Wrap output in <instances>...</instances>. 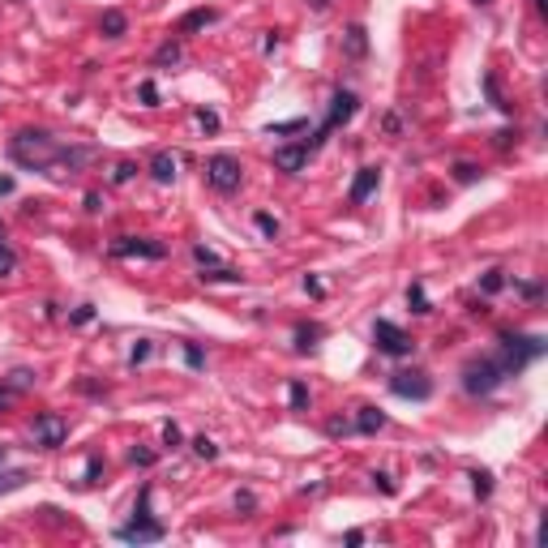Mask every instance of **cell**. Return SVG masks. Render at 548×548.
I'll return each instance as SVG.
<instances>
[{
    "instance_id": "6da1fadb",
    "label": "cell",
    "mask_w": 548,
    "mask_h": 548,
    "mask_svg": "<svg viewBox=\"0 0 548 548\" xmlns=\"http://www.w3.org/2000/svg\"><path fill=\"white\" fill-rule=\"evenodd\" d=\"M9 155H13V163L31 167V171H47L60 159V146L47 129H17L13 142H9Z\"/></svg>"
},
{
    "instance_id": "7a4b0ae2",
    "label": "cell",
    "mask_w": 548,
    "mask_h": 548,
    "mask_svg": "<svg viewBox=\"0 0 548 548\" xmlns=\"http://www.w3.org/2000/svg\"><path fill=\"white\" fill-rule=\"evenodd\" d=\"M544 356V339L540 334H502V368L506 373H522L531 360Z\"/></svg>"
},
{
    "instance_id": "3957f363",
    "label": "cell",
    "mask_w": 548,
    "mask_h": 548,
    "mask_svg": "<svg viewBox=\"0 0 548 548\" xmlns=\"http://www.w3.org/2000/svg\"><path fill=\"white\" fill-rule=\"evenodd\" d=\"M506 377H510V373L502 368V360L484 356V360H471V364L463 368V390H467L471 398H484V394H493L497 386H502Z\"/></svg>"
},
{
    "instance_id": "277c9868",
    "label": "cell",
    "mask_w": 548,
    "mask_h": 548,
    "mask_svg": "<svg viewBox=\"0 0 548 548\" xmlns=\"http://www.w3.org/2000/svg\"><path fill=\"white\" fill-rule=\"evenodd\" d=\"M240 180H244V167H240V159H236V155L219 151V155H210V159H206V185H210L214 193H236V189H240Z\"/></svg>"
},
{
    "instance_id": "5b68a950",
    "label": "cell",
    "mask_w": 548,
    "mask_h": 548,
    "mask_svg": "<svg viewBox=\"0 0 548 548\" xmlns=\"http://www.w3.org/2000/svg\"><path fill=\"white\" fill-rule=\"evenodd\" d=\"M356 108H360V99L352 94V90H334V99H330V112H326V120H321V129L313 133V142H309V151H317L321 142H326L334 129H343L347 120L356 116Z\"/></svg>"
},
{
    "instance_id": "8992f818",
    "label": "cell",
    "mask_w": 548,
    "mask_h": 548,
    "mask_svg": "<svg viewBox=\"0 0 548 548\" xmlns=\"http://www.w3.org/2000/svg\"><path fill=\"white\" fill-rule=\"evenodd\" d=\"M390 394L425 403V398H433V382H429V373H420V368H403V373H390Z\"/></svg>"
},
{
    "instance_id": "52a82bcc",
    "label": "cell",
    "mask_w": 548,
    "mask_h": 548,
    "mask_svg": "<svg viewBox=\"0 0 548 548\" xmlns=\"http://www.w3.org/2000/svg\"><path fill=\"white\" fill-rule=\"evenodd\" d=\"M31 437H35L39 450H60L65 437H69V420H65V416H56V411H43V416H35Z\"/></svg>"
},
{
    "instance_id": "ba28073f",
    "label": "cell",
    "mask_w": 548,
    "mask_h": 548,
    "mask_svg": "<svg viewBox=\"0 0 548 548\" xmlns=\"http://www.w3.org/2000/svg\"><path fill=\"white\" fill-rule=\"evenodd\" d=\"M373 343H377L382 356H411V347H416V343H411L403 330H398L394 321H386V317L373 321Z\"/></svg>"
},
{
    "instance_id": "9c48e42d",
    "label": "cell",
    "mask_w": 548,
    "mask_h": 548,
    "mask_svg": "<svg viewBox=\"0 0 548 548\" xmlns=\"http://www.w3.org/2000/svg\"><path fill=\"white\" fill-rule=\"evenodd\" d=\"M112 257H151V262H163L167 248L159 240H146V236H116L112 240Z\"/></svg>"
},
{
    "instance_id": "30bf717a",
    "label": "cell",
    "mask_w": 548,
    "mask_h": 548,
    "mask_svg": "<svg viewBox=\"0 0 548 548\" xmlns=\"http://www.w3.org/2000/svg\"><path fill=\"white\" fill-rule=\"evenodd\" d=\"M163 536L167 531L159 518H129L124 527H116V540H124V544H159Z\"/></svg>"
},
{
    "instance_id": "8fae6325",
    "label": "cell",
    "mask_w": 548,
    "mask_h": 548,
    "mask_svg": "<svg viewBox=\"0 0 548 548\" xmlns=\"http://www.w3.org/2000/svg\"><path fill=\"white\" fill-rule=\"evenodd\" d=\"M377 185H382V167H360L356 180H352V189H347V202H352V206H364L368 197L377 193Z\"/></svg>"
},
{
    "instance_id": "7c38bea8",
    "label": "cell",
    "mask_w": 548,
    "mask_h": 548,
    "mask_svg": "<svg viewBox=\"0 0 548 548\" xmlns=\"http://www.w3.org/2000/svg\"><path fill=\"white\" fill-rule=\"evenodd\" d=\"M309 146H279V151H274V167L279 171H287V176H300V171L309 167Z\"/></svg>"
},
{
    "instance_id": "4fadbf2b",
    "label": "cell",
    "mask_w": 548,
    "mask_h": 548,
    "mask_svg": "<svg viewBox=\"0 0 548 548\" xmlns=\"http://www.w3.org/2000/svg\"><path fill=\"white\" fill-rule=\"evenodd\" d=\"M99 159V151L94 146H60V167H69V171H78V167H86V163H94Z\"/></svg>"
},
{
    "instance_id": "5bb4252c",
    "label": "cell",
    "mask_w": 548,
    "mask_h": 548,
    "mask_svg": "<svg viewBox=\"0 0 548 548\" xmlns=\"http://www.w3.org/2000/svg\"><path fill=\"white\" fill-rule=\"evenodd\" d=\"M343 52L352 56V60H360V56L368 52V31L360 26V22H356V26H347V35H343Z\"/></svg>"
},
{
    "instance_id": "9a60e30c",
    "label": "cell",
    "mask_w": 548,
    "mask_h": 548,
    "mask_svg": "<svg viewBox=\"0 0 548 548\" xmlns=\"http://www.w3.org/2000/svg\"><path fill=\"white\" fill-rule=\"evenodd\" d=\"M151 176H155L159 185H171V180H176V155L159 151V155L151 159Z\"/></svg>"
},
{
    "instance_id": "2e32d148",
    "label": "cell",
    "mask_w": 548,
    "mask_h": 548,
    "mask_svg": "<svg viewBox=\"0 0 548 548\" xmlns=\"http://www.w3.org/2000/svg\"><path fill=\"white\" fill-rule=\"evenodd\" d=\"M210 22H219V13H214V9H193V13H185V17H180V35H193V31L210 26Z\"/></svg>"
},
{
    "instance_id": "e0dca14e",
    "label": "cell",
    "mask_w": 548,
    "mask_h": 548,
    "mask_svg": "<svg viewBox=\"0 0 548 548\" xmlns=\"http://www.w3.org/2000/svg\"><path fill=\"white\" fill-rule=\"evenodd\" d=\"M356 429H360V433H382V429H386V411H377V407H360Z\"/></svg>"
},
{
    "instance_id": "ac0fdd59",
    "label": "cell",
    "mask_w": 548,
    "mask_h": 548,
    "mask_svg": "<svg viewBox=\"0 0 548 548\" xmlns=\"http://www.w3.org/2000/svg\"><path fill=\"white\" fill-rule=\"evenodd\" d=\"M99 31H103L108 39H120L124 31H129V17H124L120 9H108V13H103V22H99Z\"/></svg>"
},
{
    "instance_id": "d6986e66",
    "label": "cell",
    "mask_w": 548,
    "mask_h": 548,
    "mask_svg": "<svg viewBox=\"0 0 548 548\" xmlns=\"http://www.w3.org/2000/svg\"><path fill=\"white\" fill-rule=\"evenodd\" d=\"M197 279H202V283H240V270H232V266L219 262V266H206Z\"/></svg>"
},
{
    "instance_id": "ffe728a7",
    "label": "cell",
    "mask_w": 548,
    "mask_h": 548,
    "mask_svg": "<svg viewBox=\"0 0 548 548\" xmlns=\"http://www.w3.org/2000/svg\"><path fill=\"white\" fill-rule=\"evenodd\" d=\"M317 339H321V326H309V321H300V326H296V352H313Z\"/></svg>"
},
{
    "instance_id": "44dd1931",
    "label": "cell",
    "mask_w": 548,
    "mask_h": 548,
    "mask_svg": "<svg viewBox=\"0 0 548 548\" xmlns=\"http://www.w3.org/2000/svg\"><path fill=\"white\" fill-rule=\"evenodd\" d=\"M407 309H411V313H420V317H425V313H433L429 296H425V283H411V287H407Z\"/></svg>"
},
{
    "instance_id": "7402d4cb",
    "label": "cell",
    "mask_w": 548,
    "mask_h": 548,
    "mask_svg": "<svg viewBox=\"0 0 548 548\" xmlns=\"http://www.w3.org/2000/svg\"><path fill=\"white\" fill-rule=\"evenodd\" d=\"M287 403H291V411H309V403H313V398H309V386H305V382H291V386H287Z\"/></svg>"
},
{
    "instance_id": "603a6c76",
    "label": "cell",
    "mask_w": 548,
    "mask_h": 548,
    "mask_svg": "<svg viewBox=\"0 0 548 548\" xmlns=\"http://www.w3.org/2000/svg\"><path fill=\"white\" fill-rule=\"evenodd\" d=\"M193 454L202 459V463H214V459H219V445H214V441L202 433V437H193Z\"/></svg>"
},
{
    "instance_id": "cb8c5ba5",
    "label": "cell",
    "mask_w": 548,
    "mask_h": 548,
    "mask_svg": "<svg viewBox=\"0 0 548 548\" xmlns=\"http://www.w3.org/2000/svg\"><path fill=\"white\" fill-rule=\"evenodd\" d=\"M151 497H155V488H151V484H142L137 502H133V518H155V510H151Z\"/></svg>"
},
{
    "instance_id": "d4e9b609",
    "label": "cell",
    "mask_w": 548,
    "mask_h": 548,
    "mask_svg": "<svg viewBox=\"0 0 548 548\" xmlns=\"http://www.w3.org/2000/svg\"><path fill=\"white\" fill-rule=\"evenodd\" d=\"M82 484H86V488L103 484V459H99V454H90V459H86V476H82Z\"/></svg>"
},
{
    "instance_id": "484cf974",
    "label": "cell",
    "mask_w": 548,
    "mask_h": 548,
    "mask_svg": "<svg viewBox=\"0 0 548 548\" xmlns=\"http://www.w3.org/2000/svg\"><path fill=\"white\" fill-rule=\"evenodd\" d=\"M454 180H459V185H476V180H480V167L467 163V159H459V163H454Z\"/></svg>"
},
{
    "instance_id": "4316f807",
    "label": "cell",
    "mask_w": 548,
    "mask_h": 548,
    "mask_svg": "<svg viewBox=\"0 0 548 548\" xmlns=\"http://www.w3.org/2000/svg\"><path fill=\"white\" fill-rule=\"evenodd\" d=\"M300 129H309V120H279V124H270V137H287V133H300Z\"/></svg>"
},
{
    "instance_id": "83f0119b",
    "label": "cell",
    "mask_w": 548,
    "mask_h": 548,
    "mask_svg": "<svg viewBox=\"0 0 548 548\" xmlns=\"http://www.w3.org/2000/svg\"><path fill=\"white\" fill-rule=\"evenodd\" d=\"M5 382H9V386H13V390L22 394V390H31V386H35V373H31V368H13Z\"/></svg>"
},
{
    "instance_id": "f1b7e54d",
    "label": "cell",
    "mask_w": 548,
    "mask_h": 548,
    "mask_svg": "<svg viewBox=\"0 0 548 548\" xmlns=\"http://www.w3.org/2000/svg\"><path fill=\"white\" fill-rule=\"evenodd\" d=\"M484 94H488V103H493V108H502V112H510V103H506V99H502V90H497V78H493V73H484Z\"/></svg>"
},
{
    "instance_id": "f546056e",
    "label": "cell",
    "mask_w": 548,
    "mask_h": 548,
    "mask_svg": "<svg viewBox=\"0 0 548 548\" xmlns=\"http://www.w3.org/2000/svg\"><path fill=\"white\" fill-rule=\"evenodd\" d=\"M502 287H506V274H502V270H488L484 279H480V291H484V296H497Z\"/></svg>"
},
{
    "instance_id": "4dcf8cb0",
    "label": "cell",
    "mask_w": 548,
    "mask_h": 548,
    "mask_svg": "<svg viewBox=\"0 0 548 548\" xmlns=\"http://www.w3.org/2000/svg\"><path fill=\"white\" fill-rule=\"evenodd\" d=\"M471 493H476L480 502L493 493V476H488V471H471Z\"/></svg>"
},
{
    "instance_id": "1f68e13d",
    "label": "cell",
    "mask_w": 548,
    "mask_h": 548,
    "mask_svg": "<svg viewBox=\"0 0 548 548\" xmlns=\"http://www.w3.org/2000/svg\"><path fill=\"white\" fill-rule=\"evenodd\" d=\"M155 459H159V454L151 450V445H133V450H129V463H133V467H155Z\"/></svg>"
},
{
    "instance_id": "d6a6232c",
    "label": "cell",
    "mask_w": 548,
    "mask_h": 548,
    "mask_svg": "<svg viewBox=\"0 0 548 548\" xmlns=\"http://www.w3.org/2000/svg\"><path fill=\"white\" fill-rule=\"evenodd\" d=\"M31 476L26 471H0V493H13V488H22Z\"/></svg>"
},
{
    "instance_id": "836d02e7",
    "label": "cell",
    "mask_w": 548,
    "mask_h": 548,
    "mask_svg": "<svg viewBox=\"0 0 548 548\" xmlns=\"http://www.w3.org/2000/svg\"><path fill=\"white\" fill-rule=\"evenodd\" d=\"M137 99H142V108H159V86L146 78V82L137 86Z\"/></svg>"
},
{
    "instance_id": "e575fe53",
    "label": "cell",
    "mask_w": 548,
    "mask_h": 548,
    "mask_svg": "<svg viewBox=\"0 0 548 548\" xmlns=\"http://www.w3.org/2000/svg\"><path fill=\"white\" fill-rule=\"evenodd\" d=\"M13 270H17V253H13L9 244H0V279H9Z\"/></svg>"
},
{
    "instance_id": "d590c367",
    "label": "cell",
    "mask_w": 548,
    "mask_h": 548,
    "mask_svg": "<svg viewBox=\"0 0 548 548\" xmlns=\"http://www.w3.org/2000/svg\"><path fill=\"white\" fill-rule=\"evenodd\" d=\"M193 262L206 270V266H219V253H214V248H206V244H193Z\"/></svg>"
},
{
    "instance_id": "8d00e7d4",
    "label": "cell",
    "mask_w": 548,
    "mask_h": 548,
    "mask_svg": "<svg viewBox=\"0 0 548 548\" xmlns=\"http://www.w3.org/2000/svg\"><path fill=\"white\" fill-rule=\"evenodd\" d=\"M253 223H257V232H262L266 240H274V236H279V219H274V214H257Z\"/></svg>"
},
{
    "instance_id": "74e56055",
    "label": "cell",
    "mask_w": 548,
    "mask_h": 548,
    "mask_svg": "<svg viewBox=\"0 0 548 548\" xmlns=\"http://www.w3.org/2000/svg\"><path fill=\"white\" fill-rule=\"evenodd\" d=\"M146 360H151V339H137L133 352H129V364L137 368V364H146Z\"/></svg>"
},
{
    "instance_id": "f35d334b",
    "label": "cell",
    "mask_w": 548,
    "mask_h": 548,
    "mask_svg": "<svg viewBox=\"0 0 548 548\" xmlns=\"http://www.w3.org/2000/svg\"><path fill=\"white\" fill-rule=\"evenodd\" d=\"M137 176V163H116V171H112V185H129Z\"/></svg>"
},
{
    "instance_id": "ab89813d",
    "label": "cell",
    "mask_w": 548,
    "mask_h": 548,
    "mask_svg": "<svg viewBox=\"0 0 548 548\" xmlns=\"http://www.w3.org/2000/svg\"><path fill=\"white\" fill-rule=\"evenodd\" d=\"M176 60H180V47L176 43H163L159 52H155V65H176Z\"/></svg>"
},
{
    "instance_id": "60d3db41",
    "label": "cell",
    "mask_w": 548,
    "mask_h": 548,
    "mask_svg": "<svg viewBox=\"0 0 548 548\" xmlns=\"http://www.w3.org/2000/svg\"><path fill=\"white\" fill-rule=\"evenodd\" d=\"M180 441H185V433L167 420V425H163V445H167V450H180Z\"/></svg>"
},
{
    "instance_id": "b9f144b4",
    "label": "cell",
    "mask_w": 548,
    "mask_h": 548,
    "mask_svg": "<svg viewBox=\"0 0 548 548\" xmlns=\"http://www.w3.org/2000/svg\"><path fill=\"white\" fill-rule=\"evenodd\" d=\"M185 364L189 368H206V356H202V347H197V343H185Z\"/></svg>"
},
{
    "instance_id": "7bdbcfd3",
    "label": "cell",
    "mask_w": 548,
    "mask_h": 548,
    "mask_svg": "<svg viewBox=\"0 0 548 548\" xmlns=\"http://www.w3.org/2000/svg\"><path fill=\"white\" fill-rule=\"evenodd\" d=\"M69 321H73V326H90V321H94V305H78L69 313Z\"/></svg>"
},
{
    "instance_id": "ee69618b",
    "label": "cell",
    "mask_w": 548,
    "mask_h": 548,
    "mask_svg": "<svg viewBox=\"0 0 548 548\" xmlns=\"http://www.w3.org/2000/svg\"><path fill=\"white\" fill-rule=\"evenodd\" d=\"M197 124H202L206 133H219V112H206V108H197Z\"/></svg>"
},
{
    "instance_id": "f6af8a7d",
    "label": "cell",
    "mask_w": 548,
    "mask_h": 548,
    "mask_svg": "<svg viewBox=\"0 0 548 548\" xmlns=\"http://www.w3.org/2000/svg\"><path fill=\"white\" fill-rule=\"evenodd\" d=\"M236 510H240V514H253V510H257V497L248 493V488H244V493H236Z\"/></svg>"
},
{
    "instance_id": "bcb514c9",
    "label": "cell",
    "mask_w": 548,
    "mask_h": 548,
    "mask_svg": "<svg viewBox=\"0 0 548 548\" xmlns=\"http://www.w3.org/2000/svg\"><path fill=\"white\" fill-rule=\"evenodd\" d=\"M305 291L313 296V300H321V296H326V287H321V279H317V274H305Z\"/></svg>"
},
{
    "instance_id": "7dc6e473",
    "label": "cell",
    "mask_w": 548,
    "mask_h": 548,
    "mask_svg": "<svg viewBox=\"0 0 548 548\" xmlns=\"http://www.w3.org/2000/svg\"><path fill=\"white\" fill-rule=\"evenodd\" d=\"M13 398H17V390H13L9 382H0V411H9V407H13Z\"/></svg>"
},
{
    "instance_id": "c3c4849f",
    "label": "cell",
    "mask_w": 548,
    "mask_h": 548,
    "mask_svg": "<svg viewBox=\"0 0 548 548\" xmlns=\"http://www.w3.org/2000/svg\"><path fill=\"white\" fill-rule=\"evenodd\" d=\"M373 484H377L382 493H394V480H390V471H373Z\"/></svg>"
},
{
    "instance_id": "681fc988",
    "label": "cell",
    "mask_w": 548,
    "mask_h": 548,
    "mask_svg": "<svg viewBox=\"0 0 548 548\" xmlns=\"http://www.w3.org/2000/svg\"><path fill=\"white\" fill-rule=\"evenodd\" d=\"M518 291H522V296H527V300H540V296H544V287H540V283H522Z\"/></svg>"
},
{
    "instance_id": "f907efd6",
    "label": "cell",
    "mask_w": 548,
    "mask_h": 548,
    "mask_svg": "<svg viewBox=\"0 0 548 548\" xmlns=\"http://www.w3.org/2000/svg\"><path fill=\"white\" fill-rule=\"evenodd\" d=\"M347 429H352V425H347V420H330V425H326V433H330V437H343Z\"/></svg>"
},
{
    "instance_id": "816d5d0a",
    "label": "cell",
    "mask_w": 548,
    "mask_h": 548,
    "mask_svg": "<svg viewBox=\"0 0 548 548\" xmlns=\"http://www.w3.org/2000/svg\"><path fill=\"white\" fill-rule=\"evenodd\" d=\"M86 210L99 214V210H103V197H99V193H86Z\"/></svg>"
},
{
    "instance_id": "f5cc1de1",
    "label": "cell",
    "mask_w": 548,
    "mask_h": 548,
    "mask_svg": "<svg viewBox=\"0 0 548 548\" xmlns=\"http://www.w3.org/2000/svg\"><path fill=\"white\" fill-rule=\"evenodd\" d=\"M13 193V176H0V197H9Z\"/></svg>"
},
{
    "instance_id": "db71d44e",
    "label": "cell",
    "mask_w": 548,
    "mask_h": 548,
    "mask_svg": "<svg viewBox=\"0 0 548 548\" xmlns=\"http://www.w3.org/2000/svg\"><path fill=\"white\" fill-rule=\"evenodd\" d=\"M309 9H313V13H326V9H330V0H309Z\"/></svg>"
},
{
    "instance_id": "11a10c76",
    "label": "cell",
    "mask_w": 548,
    "mask_h": 548,
    "mask_svg": "<svg viewBox=\"0 0 548 548\" xmlns=\"http://www.w3.org/2000/svg\"><path fill=\"white\" fill-rule=\"evenodd\" d=\"M536 9H548V0H536Z\"/></svg>"
},
{
    "instance_id": "9f6ffc18",
    "label": "cell",
    "mask_w": 548,
    "mask_h": 548,
    "mask_svg": "<svg viewBox=\"0 0 548 548\" xmlns=\"http://www.w3.org/2000/svg\"><path fill=\"white\" fill-rule=\"evenodd\" d=\"M0 467H5V445H0Z\"/></svg>"
},
{
    "instance_id": "6f0895ef",
    "label": "cell",
    "mask_w": 548,
    "mask_h": 548,
    "mask_svg": "<svg viewBox=\"0 0 548 548\" xmlns=\"http://www.w3.org/2000/svg\"><path fill=\"white\" fill-rule=\"evenodd\" d=\"M0 244H5V228H0Z\"/></svg>"
},
{
    "instance_id": "680465c9",
    "label": "cell",
    "mask_w": 548,
    "mask_h": 548,
    "mask_svg": "<svg viewBox=\"0 0 548 548\" xmlns=\"http://www.w3.org/2000/svg\"><path fill=\"white\" fill-rule=\"evenodd\" d=\"M476 5H488V0H476Z\"/></svg>"
}]
</instances>
